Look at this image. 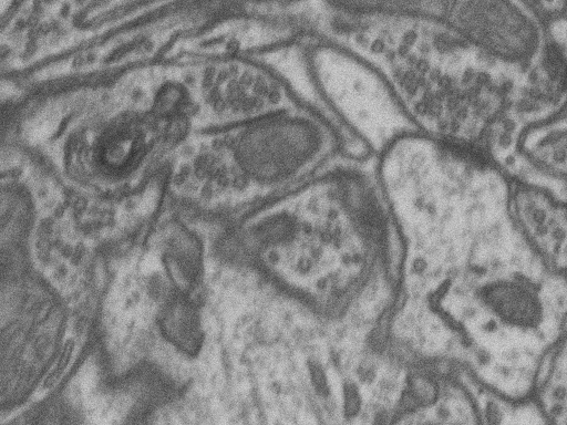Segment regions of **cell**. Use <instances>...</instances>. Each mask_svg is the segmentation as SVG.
<instances>
[{
  "label": "cell",
  "instance_id": "obj_5",
  "mask_svg": "<svg viewBox=\"0 0 567 425\" xmlns=\"http://www.w3.org/2000/svg\"><path fill=\"white\" fill-rule=\"evenodd\" d=\"M361 400L357 392V388L352 385H348L344 388L343 395V411L348 418L355 417L360 412Z\"/></svg>",
  "mask_w": 567,
  "mask_h": 425
},
{
  "label": "cell",
  "instance_id": "obj_4",
  "mask_svg": "<svg viewBox=\"0 0 567 425\" xmlns=\"http://www.w3.org/2000/svg\"><path fill=\"white\" fill-rule=\"evenodd\" d=\"M530 406L543 425H567V320L543 363Z\"/></svg>",
  "mask_w": 567,
  "mask_h": 425
},
{
  "label": "cell",
  "instance_id": "obj_2",
  "mask_svg": "<svg viewBox=\"0 0 567 425\" xmlns=\"http://www.w3.org/2000/svg\"><path fill=\"white\" fill-rule=\"evenodd\" d=\"M305 59L313 86L331 113L377 155L396 137L413 132L384 82L362 60L318 39Z\"/></svg>",
  "mask_w": 567,
  "mask_h": 425
},
{
  "label": "cell",
  "instance_id": "obj_1",
  "mask_svg": "<svg viewBox=\"0 0 567 425\" xmlns=\"http://www.w3.org/2000/svg\"><path fill=\"white\" fill-rule=\"evenodd\" d=\"M466 274L474 382L496 404L527 406L567 320V277L546 270L523 243L468 265Z\"/></svg>",
  "mask_w": 567,
  "mask_h": 425
},
{
  "label": "cell",
  "instance_id": "obj_6",
  "mask_svg": "<svg viewBox=\"0 0 567 425\" xmlns=\"http://www.w3.org/2000/svg\"><path fill=\"white\" fill-rule=\"evenodd\" d=\"M374 425H391L386 415H379Z\"/></svg>",
  "mask_w": 567,
  "mask_h": 425
},
{
  "label": "cell",
  "instance_id": "obj_3",
  "mask_svg": "<svg viewBox=\"0 0 567 425\" xmlns=\"http://www.w3.org/2000/svg\"><path fill=\"white\" fill-rule=\"evenodd\" d=\"M507 217L534 258L549 272L567 277V201L523 188L511 198Z\"/></svg>",
  "mask_w": 567,
  "mask_h": 425
}]
</instances>
